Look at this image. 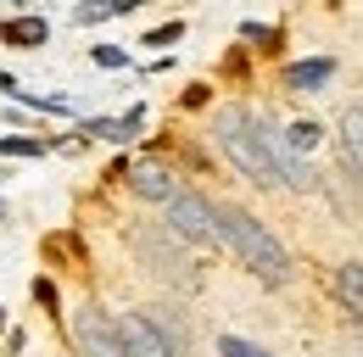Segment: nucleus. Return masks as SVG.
<instances>
[{
  "mask_svg": "<svg viewBox=\"0 0 363 357\" xmlns=\"http://www.w3.org/2000/svg\"><path fill=\"white\" fill-rule=\"evenodd\" d=\"M218 234H224V246L252 268L263 285H285V279H291V251H285V246H279L252 212H240V207H218Z\"/></svg>",
  "mask_w": 363,
  "mask_h": 357,
  "instance_id": "nucleus-1",
  "label": "nucleus"
},
{
  "mask_svg": "<svg viewBox=\"0 0 363 357\" xmlns=\"http://www.w3.org/2000/svg\"><path fill=\"white\" fill-rule=\"evenodd\" d=\"M218 145L224 157L252 178V184H279V168H274V145H269V123H257L246 106H229L218 112Z\"/></svg>",
  "mask_w": 363,
  "mask_h": 357,
  "instance_id": "nucleus-2",
  "label": "nucleus"
},
{
  "mask_svg": "<svg viewBox=\"0 0 363 357\" xmlns=\"http://www.w3.org/2000/svg\"><path fill=\"white\" fill-rule=\"evenodd\" d=\"M168 234H174V240H190V246H224V234H218V207L201 201L196 190H179V196L168 201Z\"/></svg>",
  "mask_w": 363,
  "mask_h": 357,
  "instance_id": "nucleus-3",
  "label": "nucleus"
},
{
  "mask_svg": "<svg viewBox=\"0 0 363 357\" xmlns=\"http://www.w3.org/2000/svg\"><path fill=\"white\" fill-rule=\"evenodd\" d=\"M73 341H79L84 357H129L123 335H118V318H112L106 307H95V302L73 312Z\"/></svg>",
  "mask_w": 363,
  "mask_h": 357,
  "instance_id": "nucleus-4",
  "label": "nucleus"
},
{
  "mask_svg": "<svg viewBox=\"0 0 363 357\" xmlns=\"http://www.w3.org/2000/svg\"><path fill=\"white\" fill-rule=\"evenodd\" d=\"M118 335H123L129 357H179V346H174L145 312H123V318H118Z\"/></svg>",
  "mask_w": 363,
  "mask_h": 357,
  "instance_id": "nucleus-5",
  "label": "nucleus"
},
{
  "mask_svg": "<svg viewBox=\"0 0 363 357\" xmlns=\"http://www.w3.org/2000/svg\"><path fill=\"white\" fill-rule=\"evenodd\" d=\"M135 246H140V257L157 268V273H168V279L190 285V273H184V263H179V251H174V234H168V229H140Z\"/></svg>",
  "mask_w": 363,
  "mask_h": 357,
  "instance_id": "nucleus-6",
  "label": "nucleus"
},
{
  "mask_svg": "<svg viewBox=\"0 0 363 357\" xmlns=\"http://www.w3.org/2000/svg\"><path fill=\"white\" fill-rule=\"evenodd\" d=\"M129 184H135V196H145V201H162V207H168V201L179 196V184H174V174H162L157 162H145V168H135V174H129Z\"/></svg>",
  "mask_w": 363,
  "mask_h": 357,
  "instance_id": "nucleus-7",
  "label": "nucleus"
},
{
  "mask_svg": "<svg viewBox=\"0 0 363 357\" xmlns=\"http://www.w3.org/2000/svg\"><path fill=\"white\" fill-rule=\"evenodd\" d=\"M341 157H347V168L363 174V101H352L341 112Z\"/></svg>",
  "mask_w": 363,
  "mask_h": 357,
  "instance_id": "nucleus-8",
  "label": "nucleus"
},
{
  "mask_svg": "<svg viewBox=\"0 0 363 357\" xmlns=\"http://www.w3.org/2000/svg\"><path fill=\"white\" fill-rule=\"evenodd\" d=\"M335 302L352 312V318H363V263H341L335 268Z\"/></svg>",
  "mask_w": 363,
  "mask_h": 357,
  "instance_id": "nucleus-9",
  "label": "nucleus"
},
{
  "mask_svg": "<svg viewBox=\"0 0 363 357\" xmlns=\"http://www.w3.org/2000/svg\"><path fill=\"white\" fill-rule=\"evenodd\" d=\"M330 73H335V62L318 56V62H296V67L285 73V84L291 89H318V84H330Z\"/></svg>",
  "mask_w": 363,
  "mask_h": 357,
  "instance_id": "nucleus-10",
  "label": "nucleus"
},
{
  "mask_svg": "<svg viewBox=\"0 0 363 357\" xmlns=\"http://www.w3.org/2000/svg\"><path fill=\"white\" fill-rule=\"evenodd\" d=\"M285 145L302 157V151H313L318 145V123H291V134H285Z\"/></svg>",
  "mask_w": 363,
  "mask_h": 357,
  "instance_id": "nucleus-11",
  "label": "nucleus"
},
{
  "mask_svg": "<svg viewBox=\"0 0 363 357\" xmlns=\"http://www.w3.org/2000/svg\"><path fill=\"white\" fill-rule=\"evenodd\" d=\"M11 40L17 45H40L45 40V23H40V17H23V23H11Z\"/></svg>",
  "mask_w": 363,
  "mask_h": 357,
  "instance_id": "nucleus-12",
  "label": "nucleus"
},
{
  "mask_svg": "<svg viewBox=\"0 0 363 357\" xmlns=\"http://www.w3.org/2000/svg\"><path fill=\"white\" fill-rule=\"evenodd\" d=\"M218 352H224V357H269L263 346H252V341H240V335H224V341H218Z\"/></svg>",
  "mask_w": 363,
  "mask_h": 357,
  "instance_id": "nucleus-13",
  "label": "nucleus"
},
{
  "mask_svg": "<svg viewBox=\"0 0 363 357\" xmlns=\"http://www.w3.org/2000/svg\"><path fill=\"white\" fill-rule=\"evenodd\" d=\"M40 145L34 140H11V134H0V157H34Z\"/></svg>",
  "mask_w": 363,
  "mask_h": 357,
  "instance_id": "nucleus-14",
  "label": "nucleus"
},
{
  "mask_svg": "<svg viewBox=\"0 0 363 357\" xmlns=\"http://www.w3.org/2000/svg\"><path fill=\"white\" fill-rule=\"evenodd\" d=\"M95 62H101V67H123V50H112V45H101V50H95Z\"/></svg>",
  "mask_w": 363,
  "mask_h": 357,
  "instance_id": "nucleus-15",
  "label": "nucleus"
},
{
  "mask_svg": "<svg viewBox=\"0 0 363 357\" xmlns=\"http://www.w3.org/2000/svg\"><path fill=\"white\" fill-rule=\"evenodd\" d=\"M179 34H184L179 23H168V28H157V34H151V45H168V40H179Z\"/></svg>",
  "mask_w": 363,
  "mask_h": 357,
  "instance_id": "nucleus-16",
  "label": "nucleus"
}]
</instances>
